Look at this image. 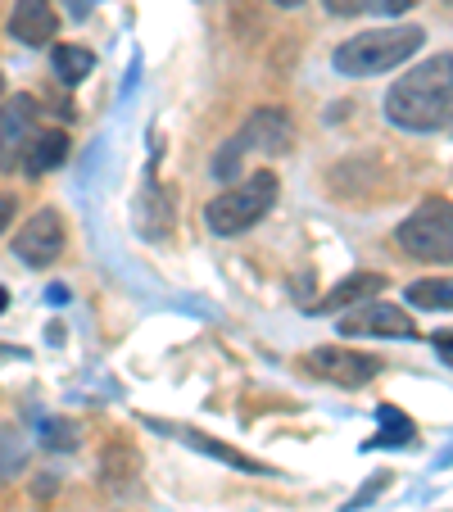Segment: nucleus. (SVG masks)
I'll return each mask as SVG.
<instances>
[{
	"mask_svg": "<svg viewBox=\"0 0 453 512\" xmlns=\"http://www.w3.org/2000/svg\"><path fill=\"white\" fill-rule=\"evenodd\" d=\"M386 114L404 132H440L453 123V50L417 64L390 87Z\"/></svg>",
	"mask_w": 453,
	"mask_h": 512,
	"instance_id": "obj_1",
	"label": "nucleus"
},
{
	"mask_svg": "<svg viewBox=\"0 0 453 512\" xmlns=\"http://www.w3.org/2000/svg\"><path fill=\"white\" fill-rule=\"evenodd\" d=\"M426 32L422 28H376L363 37H349L336 50V73L345 78H376V73H390L404 59H413L422 50Z\"/></svg>",
	"mask_w": 453,
	"mask_h": 512,
	"instance_id": "obj_2",
	"label": "nucleus"
},
{
	"mask_svg": "<svg viewBox=\"0 0 453 512\" xmlns=\"http://www.w3.org/2000/svg\"><path fill=\"white\" fill-rule=\"evenodd\" d=\"M290 141H295V123H290L286 109H277V105L254 109V114L245 118L241 132L222 145V155L213 159V177H218V182H232V177L241 173L250 150L254 155H286Z\"/></svg>",
	"mask_w": 453,
	"mask_h": 512,
	"instance_id": "obj_3",
	"label": "nucleus"
},
{
	"mask_svg": "<svg viewBox=\"0 0 453 512\" xmlns=\"http://www.w3.org/2000/svg\"><path fill=\"white\" fill-rule=\"evenodd\" d=\"M272 204H277V177L250 173V177H241L232 191H222L218 200H209L204 223H209V232H218V236H241V232H250L254 223L268 218Z\"/></svg>",
	"mask_w": 453,
	"mask_h": 512,
	"instance_id": "obj_4",
	"label": "nucleus"
},
{
	"mask_svg": "<svg viewBox=\"0 0 453 512\" xmlns=\"http://www.w3.org/2000/svg\"><path fill=\"white\" fill-rule=\"evenodd\" d=\"M395 245L408 259L422 263H453V204L449 200H426L404 218L395 232Z\"/></svg>",
	"mask_w": 453,
	"mask_h": 512,
	"instance_id": "obj_5",
	"label": "nucleus"
},
{
	"mask_svg": "<svg viewBox=\"0 0 453 512\" xmlns=\"http://www.w3.org/2000/svg\"><path fill=\"white\" fill-rule=\"evenodd\" d=\"M64 218H59L55 209H37L23 223V232L14 236V254H19V263H28V268H50V263L64 254Z\"/></svg>",
	"mask_w": 453,
	"mask_h": 512,
	"instance_id": "obj_6",
	"label": "nucleus"
},
{
	"mask_svg": "<svg viewBox=\"0 0 453 512\" xmlns=\"http://www.w3.org/2000/svg\"><path fill=\"white\" fill-rule=\"evenodd\" d=\"M32 136H37V100L10 96L0 109V168H19Z\"/></svg>",
	"mask_w": 453,
	"mask_h": 512,
	"instance_id": "obj_7",
	"label": "nucleus"
},
{
	"mask_svg": "<svg viewBox=\"0 0 453 512\" xmlns=\"http://www.w3.org/2000/svg\"><path fill=\"white\" fill-rule=\"evenodd\" d=\"M309 368L318 372V377L336 381V386L358 390V386H367V381L381 372V358L354 354V349H340V345H327V349H313V354H309Z\"/></svg>",
	"mask_w": 453,
	"mask_h": 512,
	"instance_id": "obj_8",
	"label": "nucleus"
},
{
	"mask_svg": "<svg viewBox=\"0 0 453 512\" xmlns=\"http://www.w3.org/2000/svg\"><path fill=\"white\" fill-rule=\"evenodd\" d=\"M345 336H390V340H413L417 327L408 313H399L395 304H358L340 318Z\"/></svg>",
	"mask_w": 453,
	"mask_h": 512,
	"instance_id": "obj_9",
	"label": "nucleus"
},
{
	"mask_svg": "<svg viewBox=\"0 0 453 512\" xmlns=\"http://www.w3.org/2000/svg\"><path fill=\"white\" fill-rule=\"evenodd\" d=\"M150 426H155V431H164V435H173V440H182V445L200 449V454L218 458V463L236 467V472H250V476H272V467H268V463H259V458H245V454H236L232 445H218V440H209V435H200V431H195V426H177V422H150Z\"/></svg>",
	"mask_w": 453,
	"mask_h": 512,
	"instance_id": "obj_10",
	"label": "nucleus"
},
{
	"mask_svg": "<svg viewBox=\"0 0 453 512\" xmlns=\"http://www.w3.org/2000/svg\"><path fill=\"white\" fill-rule=\"evenodd\" d=\"M59 32V14L50 0H19L10 14V37L23 46H46Z\"/></svg>",
	"mask_w": 453,
	"mask_h": 512,
	"instance_id": "obj_11",
	"label": "nucleus"
},
{
	"mask_svg": "<svg viewBox=\"0 0 453 512\" xmlns=\"http://www.w3.org/2000/svg\"><path fill=\"white\" fill-rule=\"evenodd\" d=\"M376 290H386L381 272H354V277H345L336 290H327V295L313 304V313H336V309H345V304H363V300H372Z\"/></svg>",
	"mask_w": 453,
	"mask_h": 512,
	"instance_id": "obj_12",
	"label": "nucleus"
},
{
	"mask_svg": "<svg viewBox=\"0 0 453 512\" xmlns=\"http://www.w3.org/2000/svg\"><path fill=\"white\" fill-rule=\"evenodd\" d=\"M64 159H68V136L64 132H37L28 141V150H23V168H28L32 177L59 168Z\"/></svg>",
	"mask_w": 453,
	"mask_h": 512,
	"instance_id": "obj_13",
	"label": "nucleus"
},
{
	"mask_svg": "<svg viewBox=\"0 0 453 512\" xmlns=\"http://www.w3.org/2000/svg\"><path fill=\"white\" fill-rule=\"evenodd\" d=\"M376 422H381V435L376 440H367V449H395V445H413V417H404L395 404H381L376 408Z\"/></svg>",
	"mask_w": 453,
	"mask_h": 512,
	"instance_id": "obj_14",
	"label": "nucleus"
},
{
	"mask_svg": "<svg viewBox=\"0 0 453 512\" xmlns=\"http://www.w3.org/2000/svg\"><path fill=\"white\" fill-rule=\"evenodd\" d=\"M50 68H55V78L64 82V87H78L91 68H96V55H91L87 46H55V55H50Z\"/></svg>",
	"mask_w": 453,
	"mask_h": 512,
	"instance_id": "obj_15",
	"label": "nucleus"
},
{
	"mask_svg": "<svg viewBox=\"0 0 453 512\" xmlns=\"http://www.w3.org/2000/svg\"><path fill=\"white\" fill-rule=\"evenodd\" d=\"M417 309H453V277H422L404 290Z\"/></svg>",
	"mask_w": 453,
	"mask_h": 512,
	"instance_id": "obj_16",
	"label": "nucleus"
},
{
	"mask_svg": "<svg viewBox=\"0 0 453 512\" xmlns=\"http://www.w3.org/2000/svg\"><path fill=\"white\" fill-rule=\"evenodd\" d=\"M23 458H28V449H23L19 435L0 431V481H10L14 472H23Z\"/></svg>",
	"mask_w": 453,
	"mask_h": 512,
	"instance_id": "obj_17",
	"label": "nucleus"
},
{
	"mask_svg": "<svg viewBox=\"0 0 453 512\" xmlns=\"http://www.w3.org/2000/svg\"><path fill=\"white\" fill-rule=\"evenodd\" d=\"M41 445H46V449H73V445H78V431H73V422L50 417V422L41 426Z\"/></svg>",
	"mask_w": 453,
	"mask_h": 512,
	"instance_id": "obj_18",
	"label": "nucleus"
},
{
	"mask_svg": "<svg viewBox=\"0 0 453 512\" xmlns=\"http://www.w3.org/2000/svg\"><path fill=\"white\" fill-rule=\"evenodd\" d=\"M331 14H363V10H372V5H381V0H322Z\"/></svg>",
	"mask_w": 453,
	"mask_h": 512,
	"instance_id": "obj_19",
	"label": "nucleus"
},
{
	"mask_svg": "<svg viewBox=\"0 0 453 512\" xmlns=\"http://www.w3.org/2000/svg\"><path fill=\"white\" fill-rule=\"evenodd\" d=\"M96 5H100V0H64V10H68V19H87V14L91 10H96Z\"/></svg>",
	"mask_w": 453,
	"mask_h": 512,
	"instance_id": "obj_20",
	"label": "nucleus"
},
{
	"mask_svg": "<svg viewBox=\"0 0 453 512\" xmlns=\"http://www.w3.org/2000/svg\"><path fill=\"white\" fill-rule=\"evenodd\" d=\"M435 354H440L444 363L453 368V331H440V336H435Z\"/></svg>",
	"mask_w": 453,
	"mask_h": 512,
	"instance_id": "obj_21",
	"label": "nucleus"
},
{
	"mask_svg": "<svg viewBox=\"0 0 453 512\" xmlns=\"http://www.w3.org/2000/svg\"><path fill=\"white\" fill-rule=\"evenodd\" d=\"M10 213H14V195H0V232L10 223Z\"/></svg>",
	"mask_w": 453,
	"mask_h": 512,
	"instance_id": "obj_22",
	"label": "nucleus"
},
{
	"mask_svg": "<svg viewBox=\"0 0 453 512\" xmlns=\"http://www.w3.org/2000/svg\"><path fill=\"white\" fill-rule=\"evenodd\" d=\"M408 5H413V0H386V10H390V14H404Z\"/></svg>",
	"mask_w": 453,
	"mask_h": 512,
	"instance_id": "obj_23",
	"label": "nucleus"
},
{
	"mask_svg": "<svg viewBox=\"0 0 453 512\" xmlns=\"http://www.w3.org/2000/svg\"><path fill=\"white\" fill-rule=\"evenodd\" d=\"M5 309H10V290L0 286V313H5Z\"/></svg>",
	"mask_w": 453,
	"mask_h": 512,
	"instance_id": "obj_24",
	"label": "nucleus"
},
{
	"mask_svg": "<svg viewBox=\"0 0 453 512\" xmlns=\"http://www.w3.org/2000/svg\"><path fill=\"white\" fill-rule=\"evenodd\" d=\"M281 10H295V5H304V0H277Z\"/></svg>",
	"mask_w": 453,
	"mask_h": 512,
	"instance_id": "obj_25",
	"label": "nucleus"
},
{
	"mask_svg": "<svg viewBox=\"0 0 453 512\" xmlns=\"http://www.w3.org/2000/svg\"><path fill=\"white\" fill-rule=\"evenodd\" d=\"M0 91H5V78H0Z\"/></svg>",
	"mask_w": 453,
	"mask_h": 512,
	"instance_id": "obj_26",
	"label": "nucleus"
}]
</instances>
